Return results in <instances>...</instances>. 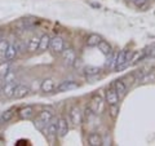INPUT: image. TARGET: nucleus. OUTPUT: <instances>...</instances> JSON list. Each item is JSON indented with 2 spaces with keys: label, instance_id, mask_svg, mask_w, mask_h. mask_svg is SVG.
<instances>
[{
  "label": "nucleus",
  "instance_id": "1",
  "mask_svg": "<svg viewBox=\"0 0 155 146\" xmlns=\"http://www.w3.org/2000/svg\"><path fill=\"white\" fill-rule=\"evenodd\" d=\"M61 53H62V60H64L65 65H67V66L74 65V62L76 60V55L72 48H66V49H64Z\"/></svg>",
  "mask_w": 155,
  "mask_h": 146
},
{
  "label": "nucleus",
  "instance_id": "2",
  "mask_svg": "<svg viewBox=\"0 0 155 146\" xmlns=\"http://www.w3.org/2000/svg\"><path fill=\"white\" fill-rule=\"evenodd\" d=\"M89 108L92 109V111H93L94 114L102 113V110H104V100H102V97H101L100 95L93 96V98H92V102H91V106H89Z\"/></svg>",
  "mask_w": 155,
  "mask_h": 146
},
{
  "label": "nucleus",
  "instance_id": "3",
  "mask_svg": "<svg viewBox=\"0 0 155 146\" xmlns=\"http://www.w3.org/2000/svg\"><path fill=\"white\" fill-rule=\"evenodd\" d=\"M64 39L61 36H54V38H51V44L49 48L53 51V53H61L64 51Z\"/></svg>",
  "mask_w": 155,
  "mask_h": 146
},
{
  "label": "nucleus",
  "instance_id": "4",
  "mask_svg": "<svg viewBox=\"0 0 155 146\" xmlns=\"http://www.w3.org/2000/svg\"><path fill=\"white\" fill-rule=\"evenodd\" d=\"M67 132H69L67 120H66V118H64V116H61V118L57 120V134H58V137L62 138L67 134Z\"/></svg>",
  "mask_w": 155,
  "mask_h": 146
},
{
  "label": "nucleus",
  "instance_id": "5",
  "mask_svg": "<svg viewBox=\"0 0 155 146\" xmlns=\"http://www.w3.org/2000/svg\"><path fill=\"white\" fill-rule=\"evenodd\" d=\"M70 119H71V123L75 125H80L81 120H83V115H81V111L78 106H74L71 110H70Z\"/></svg>",
  "mask_w": 155,
  "mask_h": 146
},
{
  "label": "nucleus",
  "instance_id": "6",
  "mask_svg": "<svg viewBox=\"0 0 155 146\" xmlns=\"http://www.w3.org/2000/svg\"><path fill=\"white\" fill-rule=\"evenodd\" d=\"M28 93H30V88L27 85L17 84V87L14 88V92H13V97L16 100H21L23 97H26Z\"/></svg>",
  "mask_w": 155,
  "mask_h": 146
},
{
  "label": "nucleus",
  "instance_id": "7",
  "mask_svg": "<svg viewBox=\"0 0 155 146\" xmlns=\"http://www.w3.org/2000/svg\"><path fill=\"white\" fill-rule=\"evenodd\" d=\"M17 87V83L16 80L14 81H9V83H4L3 88H2V93L5 98H12L13 97V92H14V88Z\"/></svg>",
  "mask_w": 155,
  "mask_h": 146
},
{
  "label": "nucleus",
  "instance_id": "8",
  "mask_svg": "<svg viewBox=\"0 0 155 146\" xmlns=\"http://www.w3.org/2000/svg\"><path fill=\"white\" fill-rule=\"evenodd\" d=\"M106 102H107L109 105H115L119 102V97H118V93H116V91L114 88V84L106 91Z\"/></svg>",
  "mask_w": 155,
  "mask_h": 146
},
{
  "label": "nucleus",
  "instance_id": "9",
  "mask_svg": "<svg viewBox=\"0 0 155 146\" xmlns=\"http://www.w3.org/2000/svg\"><path fill=\"white\" fill-rule=\"evenodd\" d=\"M78 87L79 85H78V83L75 80H65L57 87V92H67L71 89H76Z\"/></svg>",
  "mask_w": 155,
  "mask_h": 146
},
{
  "label": "nucleus",
  "instance_id": "10",
  "mask_svg": "<svg viewBox=\"0 0 155 146\" xmlns=\"http://www.w3.org/2000/svg\"><path fill=\"white\" fill-rule=\"evenodd\" d=\"M18 55V48L16 44H9V47L7 48L5 53H4V58L7 61H12L13 58H16V56Z\"/></svg>",
  "mask_w": 155,
  "mask_h": 146
},
{
  "label": "nucleus",
  "instance_id": "11",
  "mask_svg": "<svg viewBox=\"0 0 155 146\" xmlns=\"http://www.w3.org/2000/svg\"><path fill=\"white\" fill-rule=\"evenodd\" d=\"M114 88L116 91V93H118V97L119 98H123V97L127 95V87L123 83V80H116L114 83Z\"/></svg>",
  "mask_w": 155,
  "mask_h": 146
},
{
  "label": "nucleus",
  "instance_id": "12",
  "mask_svg": "<svg viewBox=\"0 0 155 146\" xmlns=\"http://www.w3.org/2000/svg\"><path fill=\"white\" fill-rule=\"evenodd\" d=\"M88 145L89 146H101L102 145V138H101V136L97 132L91 133L88 136Z\"/></svg>",
  "mask_w": 155,
  "mask_h": 146
},
{
  "label": "nucleus",
  "instance_id": "13",
  "mask_svg": "<svg viewBox=\"0 0 155 146\" xmlns=\"http://www.w3.org/2000/svg\"><path fill=\"white\" fill-rule=\"evenodd\" d=\"M40 88H41L43 92L49 93V92H52L53 89L56 88V83H54V80H53V79H45V80H43Z\"/></svg>",
  "mask_w": 155,
  "mask_h": 146
},
{
  "label": "nucleus",
  "instance_id": "14",
  "mask_svg": "<svg viewBox=\"0 0 155 146\" xmlns=\"http://www.w3.org/2000/svg\"><path fill=\"white\" fill-rule=\"evenodd\" d=\"M45 128H47V136L52 140V138L57 134V121L51 120L49 123L47 124V127H45Z\"/></svg>",
  "mask_w": 155,
  "mask_h": 146
},
{
  "label": "nucleus",
  "instance_id": "15",
  "mask_svg": "<svg viewBox=\"0 0 155 146\" xmlns=\"http://www.w3.org/2000/svg\"><path fill=\"white\" fill-rule=\"evenodd\" d=\"M39 119H40L43 123L48 124V123H49V121L53 119V110H51V109L43 110L41 113H40V115H39Z\"/></svg>",
  "mask_w": 155,
  "mask_h": 146
},
{
  "label": "nucleus",
  "instance_id": "16",
  "mask_svg": "<svg viewBox=\"0 0 155 146\" xmlns=\"http://www.w3.org/2000/svg\"><path fill=\"white\" fill-rule=\"evenodd\" d=\"M49 44H51V36L49 35H43L40 38V43H39V51L40 52H44L49 48Z\"/></svg>",
  "mask_w": 155,
  "mask_h": 146
},
{
  "label": "nucleus",
  "instance_id": "17",
  "mask_svg": "<svg viewBox=\"0 0 155 146\" xmlns=\"http://www.w3.org/2000/svg\"><path fill=\"white\" fill-rule=\"evenodd\" d=\"M39 43H40V38L32 36L30 40H28L27 51H28V52H36V51L39 49Z\"/></svg>",
  "mask_w": 155,
  "mask_h": 146
},
{
  "label": "nucleus",
  "instance_id": "18",
  "mask_svg": "<svg viewBox=\"0 0 155 146\" xmlns=\"http://www.w3.org/2000/svg\"><path fill=\"white\" fill-rule=\"evenodd\" d=\"M19 116H21V119H31L34 116V109L31 108V106H26V108H23L19 110Z\"/></svg>",
  "mask_w": 155,
  "mask_h": 146
},
{
  "label": "nucleus",
  "instance_id": "19",
  "mask_svg": "<svg viewBox=\"0 0 155 146\" xmlns=\"http://www.w3.org/2000/svg\"><path fill=\"white\" fill-rule=\"evenodd\" d=\"M97 47H98V49L104 53L105 56H110L111 53H113V51H111V47L107 41H105V40H101L98 44H97Z\"/></svg>",
  "mask_w": 155,
  "mask_h": 146
},
{
  "label": "nucleus",
  "instance_id": "20",
  "mask_svg": "<svg viewBox=\"0 0 155 146\" xmlns=\"http://www.w3.org/2000/svg\"><path fill=\"white\" fill-rule=\"evenodd\" d=\"M100 71H101V69H100V67H97V66L88 65V66L84 67V74L87 76H97L100 74Z\"/></svg>",
  "mask_w": 155,
  "mask_h": 146
},
{
  "label": "nucleus",
  "instance_id": "21",
  "mask_svg": "<svg viewBox=\"0 0 155 146\" xmlns=\"http://www.w3.org/2000/svg\"><path fill=\"white\" fill-rule=\"evenodd\" d=\"M13 115H14V110L13 109L7 110V111H4V113H2V114H0V124L8 123V121L13 118Z\"/></svg>",
  "mask_w": 155,
  "mask_h": 146
},
{
  "label": "nucleus",
  "instance_id": "22",
  "mask_svg": "<svg viewBox=\"0 0 155 146\" xmlns=\"http://www.w3.org/2000/svg\"><path fill=\"white\" fill-rule=\"evenodd\" d=\"M102 40L101 39L100 35H97V34H92V35L88 36V39H87V44H88L89 47H97V44Z\"/></svg>",
  "mask_w": 155,
  "mask_h": 146
},
{
  "label": "nucleus",
  "instance_id": "23",
  "mask_svg": "<svg viewBox=\"0 0 155 146\" xmlns=\"http://www.w3.org/2000/svg\"><path fill=\"white\" fill-rule=\"evenodd\" d=\"M11 69V66H9V62H3V64H0V79H3L5 74L9 71Z\"/></svg>",
  "mask_w": 155,
  "mask_h": 146
},
{
  "label": "nucleus",
  "instance_id": "24",
  "mask_svg": "<svg viewBox=\"0 0 155 146\" xmlns=\"http://www.w3.org/2000/svg\"><path fill=\"white\" fill-rule=\"evenodd\" d=\"M3 80H4V83L14 81V80H16V71H13V70L9 69V71H8L7 74H5V76L3 78Z\"/></svg>",
  "mask_w": 155,
  "mask_h": 146
},
{
  "label": "nucleus",
  "instance_id": "25",
  "mask_svg": "<svg viewBox=\"0 0 155 146\" xmlns=\"http://www.w3.org/2000/svg\"><path fill=\"white\" fill-rule=\"evenodd\" d=\"M143 52H145V58H155V44Z\"/></svg>",
  "mask_w": 155,
  "mask_h": 146
},
{
  "label": "nucleus",
  "instance_id": "26",
  "mask_svg": "<svg viewBox=\"0 0 155 146\" xmlns=\"http://www.w3.org/2000/svg\"><path fill=\"white\" fill-rule=\"evenodd\" d=\"M118 113H119V106H118V104L110 105V115H111V118L116 119V116H118Z\"/></svg>",
  "mask_w": 155,
  "mask_h": 146
},
{
  "label": "nucleus",
  "instance_id": "27",
  "mask_svg": "<svg viewBox=\"0 0 155 146\" xmlns=\"http://www.w3.org/2000/svg\"><path fill=\"white\" fill-rule=\"evenodd\" d=\"M9 44H11V43H9L7 39H3V40L0 41V53H2L3 56H4V53H5V51H7V48L9 47Z\"/></svg>",
  "mask_w": 155,
  "mask_h": 146
},
{
  "label": "nucleus",
  "instance_id": "28",
  "mask_svg": "<svg viewBox=\"0 0 155 146\" xmlns=\"http://www.w3.org/2000/svg\"><path fill=\"white\" fill-rule=\"evenodd\" d=\"M34 124H35V127H36L39 131H43V129H44V128L47 127V124H45V123H43V121H41L40 119H39V118H38L35 121H34Z\"/></svg>",
  "mask_w": 155,
  "mask_h": 146
},
{
  "label": "nucleus",
  "instance_id": "29",
  "mask_svg": "<svg viewBox=\"0 0 155 146\" xmlns=\"http://www.w3.org/2000/svg\"><path fill=\"white\" fill-rule=\"evenodd\" d=\"M146 2H147V0H136L134 4H136V5H137V7L141 8V7H143L145 4H146Z\"/></svg>",
  "mask_w": 155,
  "mask_h": 146
},
{
  "label": "nucleus",
  "instance_id": "30",
  "mask_svg": "<svg viewBox=\"0 0 155 146\" xmlns=\"http://www.w3.org/2000/svg\"><path fill=\"white\" fill-rule=\"evenodd\" d=\"M26 144H27V141H25V140H19L17 145H26Z\"/></svg>",
  "mask_w": 155,
  "mask_h": 146
},
{
  "label": "nucleus",
  "instance_id": "31",
  "mask_svg": "<svg viewBox=\"0 0 155 146\" xmlns=\"http://www.w3.org/2000/svg\"><path fill=\"white\" fill-rule=\"evenodd\" d=\"M3 39H5V34H4L3 31H0V41H2Z\"/></svg>",
  "mask_w": 155,
  "mask_h": 146
},
{
  "label": "nucleus",
  "instance_id": "32",
  "mask_svg": "<svg viewBox=\"0 0 155 146\" xmlns=\"http://www.w3.org/2000/svg\"><path fill=\"white\" fill-rule=\"evenodd\" d=\"M130 2H132V3H134V2H136V0H130Z\"/></svg>",
  "mask_w": 155,
  "mask_h": 146
}]
</instances>
